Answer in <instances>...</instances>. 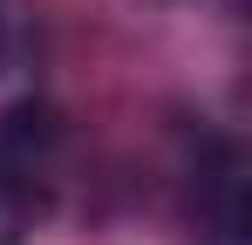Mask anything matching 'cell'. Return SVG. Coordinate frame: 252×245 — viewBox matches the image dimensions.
I'll list each match as a JSON object with an SVG mask.
<instances>
[{
  "instance_id": "obj_2",
  "label": "cell",
  "mask_w": 252,
  "mask_h": 245,
  "mask_svg": "<svg viewBox=\"0 0 252 245\" xmlns=\"http://www.w3.org/2000/svg\"><path fill=\"white\" fill-rule=\"evenodd\" d=\"M0 41H7V14H0Z\"/></svg>"
},
{
  "instance_id": "obj_1",
  "label": "cell",
  "mask_w": 252,
  "mask_h": 245,
  "mask_svg": "<svg viewBox=\"0 0 252 245\" xmlns=\"http://www.w3.org/2000/svg\"><path fill=\"white\" fill-rule=\"evenodd\" d=\"M28 225H34V170H21L0 150V245H21Z\"/></svg>"
}]
</instances>
